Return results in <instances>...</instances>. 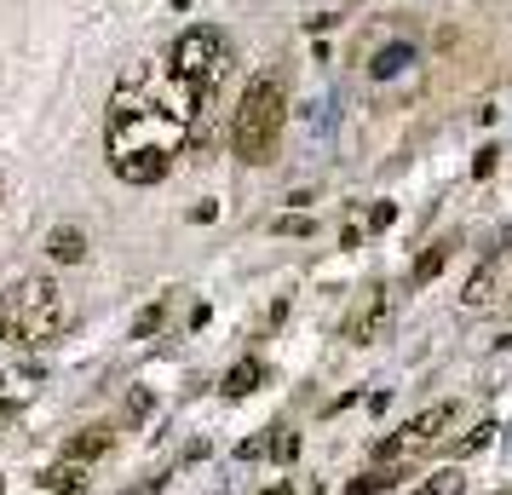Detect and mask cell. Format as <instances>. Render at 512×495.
Instances as JSON below:
<instances>
[{"label": "cell", "mask_w": 512, "mask_h": 495, "mask_svg": "<svg viewBox=\"0 0 512 495\" xmlns=\"http://www.w3.org/2000/svg\"><path fill=\"white\" fill-rule=\"evenodd\" d=\"M208 116V98L167 64H133L110 93L104 116V156L121 185H162L173 162L185 156L196 127Z\"/></svg>", "instance_id": "obj_1"}, {"label": "cell", "mask_w": 512, "mask_h": 495, "mask_svg": "<svg viewBox=\"0 0 512 495\" xmlns=\"http://www.w3.org/2000/svg\"><path fill=\"white\" fill-rule=\"evenodd\" d=\"M282 121H288V93H282V75H254L248 93L236 104L231 116V150L242 156L248 167L271 162L277 156V139H282Z\"/></svg>", "instance_id": "obj_2"}, {"label": "cell", "mask_w": 512, "mask_h": 495, "mask_svg": "<svg viewBox=\"0 0 512 495\" xmlns=\"http://www.w3.org/2000/svg\"><path fill=\"white\" fill-rule=\"evenodd\" d=\"M64 329H70V306L52 277H24L0 300V340H12V346H47Z\"/></svg>", "instance_id": "obj_3"}, {"label": "cell", "mask_w": 512, "mask_h": 495, "mask_svg": "<svg viewBox=\"0 0 512 495\" xmlns=\"http://www.w3.org/2000/svg\"><path fill=\"white\" fill-rule=\"evenodd\" d=\"M167 70L179 75V81H190V87L213 104L219 81H225V70H231V41H225V29H213V24L185 29V35L167 47Z\"/></svg>", "instance_id": "obj_4"}, {"label": "cell", "mask_w": 512, "mask_h": 495, "mask_svg": "<svg viewBox=\"0 0 512 495\" xmlns=\"http://www.w3.org/2000/svg\"><path fill=\"white\" fill-rule=\"evenodd\" d=\"M455 415H461L455 403H432V409H426V415H415L403 432L380 438V444H374V461H380V467H397V461H409V455H420V449L443 444V432L455 426Z\"/></svg>", "instance_id": "obj_5"}, {"label": "cell", "mask_w": 512, "mask_h": 495, "mask_svg": "<svg viewBox=\"0 0 512 495\" xmlns=\"http://www.w3.org/2000/svg\"><path fill=\"white\" fill-rule=\"evenodd\" d=\"M386 329H392V300H386V288H369V294L357 300V311L346 317V340L351 346H369V340H380Z\"/></svg>", "instance_id": "obj_6"}, {"label": "cell", "mask_w": 512, "mask_h": 495, "mask_svg": "<svg viewBox=\"0 0 512 495\" xmlns=\"http://www.w3.org/2000/svg\"><path fill=\"white\" fill-rule=\"evenodd\" d=\"M47 260L81 265V260H87V231H75V225H58V231L47 236Z\"/></svg>", "instance_id": "obj_7"}, {"label": "cell", "mask_w": 512, "mask_h": 495, "mask_svg": "<svg viewBox=\"0 0 512 495\" xmlns=\"http://www.w3.org/2000/svg\"><path fill=\"white\" fill-rule=\"evenodd\" d=\"M41 490L47 495H81L87 490V461H70V455H64V461L41 478Z\"/></svg>", "instance_id": "obj_8"}, {"label": "cell", "mask_w": 512, "mask_h": 495, "mask_svg": "<svg viewBox=\"0 0 512 495\" xmlns=\"http://www.w3.org/2000/svg\"><path fill=\"white\" fill-rule=\"evenodd\" d=\"M495 283H501V254H489L484 265H478V271H472V283H466V306L478 311V306H489V300H495Z\"/></svg>", "instance_id": "obj_9"}, {"label": "cell", "mask_w": 512, "mask_h": 495, "mask_svg": "<svg viewBox=\"0 0 512 495\" xmlns=\"http://www.w3.org/2000/svg\"><path fill=\"white\" fill-rule=\"evenodd\" d=\"M409 64H415V47H409V41H392V47H380L374 52V81H392V75H403L409 70Z\"/></svg>", "instance_id": "obj_10"}, {"label": "cell", "mask_w": 512, "mask_h": 495, "mask_svg": "<svg viewBox=\"0 0 512 495\" xmlns=\"http://www.w3.org/2000/svg\"><path fill=\"white\" fill-rule=\"evenodd\" d=\"M259 380H265V363H259V357H242L231 375H225L219 392H225V398H248V392H259Z\"/></svg>", "instance_id": "obj_11"}, {"label": "cell", "mask_w": 512, "mask_h": 495, "mask_svg": "<svg viewBox=\"0 0 512 495\" xmlns=\"http://www.w3.org/2000/svg\"><path fill=\"white\" fill-rule=\"evenodd\" d=\"M104 449H110V426H87L81 438L64 444V455H70V461H93V455H104Z\"/></svg>", "instance_id": "obj_12"}, {"label": "cell", "mask_w": 512, "mask_h": 495, "mask_svg": "<svg viewBox=\"0 0 512 495\" xmlns=\"http://www.w3.org/2000/svg\"><path fill=\"white\" fill-rule=\"evenodd\" d=\"M392 484H397V467H374V472H363V478H351L346 495H380V490H392Z\"/></svg>", "instance_id": "obj_13"}, {"label": "cell", "mask_w": 512, "mask_h": 495, "mask_svg": "<svg viewBox=\"0 0 512 495\" xmlns=\"http://www.w3.org/2000/svg\"><path fill=\"white\" fill-rule=\"evenodd\" d=\"M415 495H466V478H461L455 467H443V472H432V478H426Z\"/></svg>", "instance_id": "obj_14"}, {"label": "cell", "mask_w": 512, "mask_h": 495, "mask_svg": "<svg viewBox=\"0 0 512 495\" xmlns=\"http://www.w3.org/2000/svg\"><path fill=\"white\" fill-rule=\"evenodd\" d=\"M271 461H294L300 455V432H288V426H271V444H265Z\"/></svg>", "instance_id": "obj_15"}, {"label": "cell", "mask_w": 512, "mask_h": 495, "mask_svg": "<svg viewBox=\"0 0 512 495\" xmlns=\"http://www.w3.org/2000/svg\"><path fill=\"white\" fill-rule=\"evenodd\" d=\"M443 260H449V248H426V254H420V260H415V271H409V283H432V277H438V271H443Z\"/></svg>", "instance_id": "obj_16"}, {"label": "cell", "mask_w": 512, "mask_h": 495, "mask_svg": "<svg viewBox=\"0 0 512 495\" xmlns=\"http://www.w3.org/2000/svg\"><path fill=\"white\" fill-rule=\"evenodd\" d=\"M489 438H495V421H478L472 432H466V438H455V455H478Z\"/></svg>", "instance_id": "obj_17"}, {"label": "cell", "mask_w": 512, "mask_h": 495, "mask_svg": "<svg viewBox=\"0 0 512 495\" xmlns=\"http://www.w3.org/2000/svg\"><path fill=\"white\" fill-rule=\"evenodd\" d=\"M277 236H311V219H305V213H282Z\"/></svg>", "instance_id": "obj_18"}, {"label": "cell", "mask_w": 512, "mask_h": 495, "mask_svg": "<svg viewBox=\"0 0 512 495\" xmlns=\"http://www.w3.org/2000/svg\"><path fill=\"white\" fill-rule=\"evenodd\" d=\"M265 444H271V432H259V438H248V444H236V461H259Z\"/></svg>", "instance_id": "obj_19"}, {"label": "cell", "mask_w": 512, "mask_h": 495, "mask_svg": "<svg viewBox=\"0 0 512 495\" xmlns=\"http://www.w3.org/2000/svg\"><path fill=\"white\" fill-rule=\"evenodd\" d=\"M495 156H501V150L484 144V150H478V162H472V179H489V173H495Z\"/></svg>", "instance_id": "obj_20"}, {"label": "cell", "mask_w": 512, "mask_h": 495, "mask_svg": "<svg viewBox=\"0 0 512 495\" xmlns=\"http://www.w3.org/2000/svg\"><path fill=\"white\" fill-rule=\"evenodd\" d=\"M162 300H156V306H150V311H144V317H139V329H133V334H139V340H144V334H156V329H162Z\"/></svg>", "instance_id": "obj_21"}, {"label": "cell", "mask_w": 512, "mask_h": 495, "mask_svg": "<svg viewBox=\"0 0 512 495\" xmlns=\"http://www.w3.org/2000/svg\"><path fill=\"white\" fill-rule=\"evenodd\" d=\"M392 219H397V208H392V202H374V213H369V225H374V231H386Z\"/></svg>", "instance_id": "obj_22"}, {"label": "cell", "mask_w": 512, "mask_h": 495, "mask_svg": "<svg viewBox=\"0 0 512 495\" xmlns=\"http://www.w3.org/2000/svg\"><path fill=\"white\" fill-rule=\"evenodd\" d=\"M127 415H133V421H144V415H150V392H133V398H127Z\"/></svg>", "instance_id": "obj_23"}, {"label": "cell", "mask_w": 512, "mask_h": 495, "mask_svg": "<svg viewBox=\"0 0 512 495\" xmlns=\"http://www.w3.org/2000/svg\"><path fill=\"white\" fill-rule=\"evenodd\" d=\"M265 495H294V484H288V478H277V484H271Z\"/></svg>", "instance_id": "obj_24"}, {"label": "cell", "mask_w": 512, "mask_h": 495, "mask_svg": "<svg viewBox=\"0 0 512 495\" xmlns=\"http://www.w3.org/2000/svg\"><path fill=\"white\" fill-rule=\"evenodd\" d=\"M6 415H12V403H6V398H0V421H6Z\"/></svg>", "instance_id": "obj_25"}, {"label": "cell", "mask_w": 512, "mask_h": 495, "mask_svg": "<svg viewBox=\"0 0 512 495\" xmlns=\"http://www.w3.org/2000/svg\"><path fill=\"white\" fill-rule=\"evenodd\" d=\"M173 6H179V12H185V6H196V0H173Z\"/></svg>", "instance_id": "obj_26"}, {"label": "cell", "mask_w": 512, "mask_h": 495, "mask_svg": "<svg viewBox=\"0 0 512 495\" xmlns=\"http://www.w3.org/2000/svg\"><path fill=\"white\" fill-rule=\"evenodd\" d=\"M0 495H6V484H0Z\"/></svg>", "instance_id": "obj_27"}, {"label": "cell", "mask_w": 512, "mask_h": 495, "mask_svg": "<svg viewBox=\"0 0 512 495\" xmlns=\"http://www.w3.org/2000/svg\"><path fill=\"white\" fill-rule=\"evenodd\" d=\"M0 196H6V185H0Z\"/></svg>", "instance_id": "obj_28"}, {"label": "cell", "mask_w": 512, "mask_h": 495, "mask_svg": "<svg viewBox=\"0 0 512 495\" xmlns=\"http://www.w3.org/2000/svg\"><path fill=\"white\" fill-rule=\"evenodd\" d=\"M507 444H512V438H507Z\"/></svg>", "instance_id": "obj_29"}]
</instances>
